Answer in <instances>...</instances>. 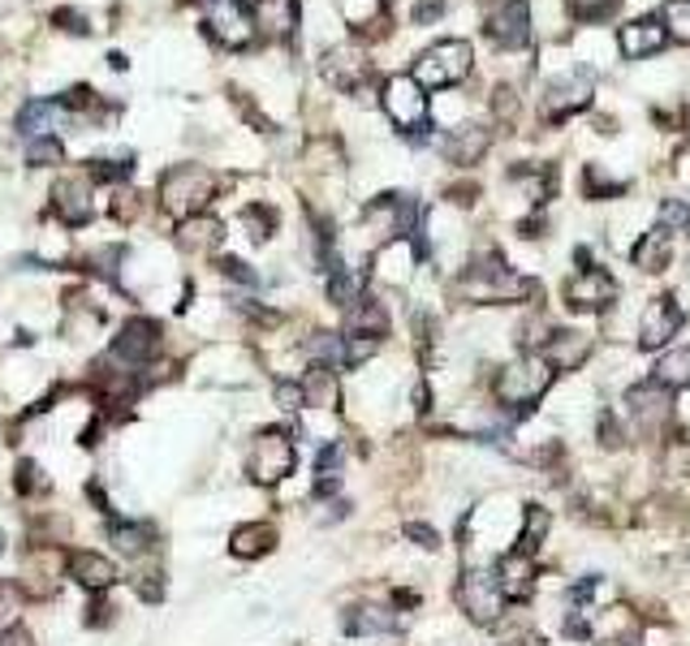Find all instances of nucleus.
<instances>
[{
	"instance_id": "nucleus-7",
	"label": "nucleus",
	"mask_w": 690,
	"mask_h": 646,
	"mask_svg": "<svg viewBox=\"0 0 690 646\" xmlns=\"http://www.w3.org/2000/svg\"><path fill=\"white\" fill-rule=\"evenodd\" d=\"M384 112H389V121H393L397 129L423 125V116H428V96H423V87L415 83V74L389 78V87H384Z\"/></svg>"
},
{
	"instance_id": "nucleus-14",
	"label": "nucleus",
	"mask_w": 690,
	"mask_h": 646,
	"mask_svg": "<svg viewBox=\"0 0 690 646\" xmlns=\"http://www.w3.org/2000/svg\"><path fill=\"white\" fill-rule=\"evenodd\" d=\"M678 327H682V307H678L674 298H656V302H648V311H643L639 345H643V349H661Z\"/></svg>"
},
{
	"instance_id": "nucleus-5",
	"label": "nucleus",
	"mask_w": 690,
	"mask_h": 646,
	"mask_svg": "<svg viewBox=\"0 0 690 646\" xmlns=\"http://www.w3.org/2000/svg\"><path fill=\"white\" fill-rule=\"evenodd\" d=\"M246 470H250V479L263 483V487L281 483V479L294 470V444H289V435H285V431H259V435L250 439Z\"/></svg>"
},
{
	"instance_id": "nucleus-29",
	"label": "nucleus",
	"mask_w": 690,
	"mask_h": 646,
	"mask_svg": "<svg viewBox=\"0 0 690 646\" xmlns=\"http://www.w3.org/2000/svg\"><path fill=\"white\" fill-rule=\"evenodd\" d=\"M186 250H208V246H217L221 241V220H212V215H190L186 224H182V237H177Z\"/></svg>"
},
{
	"instance_id": "nucleus-39",
	"label": "nucleus",
	"mask_w": 690,
	"mask_h": 646,
	"mask_svg": "<svg viewBox=\"0 0 690 646\" xmlns=\"http://www.w3.org/2000/svg\"><path fill=\"white\" fill-rule=\"evenodd\" d=\"M276 406H281V410H303V406H307L303 384H276Z\"/></svg>"
},
{
	"instance_id": "nucleus-31",
	"label": "nucleus",
	"mask_w": 690,
	"mask_h": 646,
	"mask_svg": "<svg viewBox=\"0 0 690 646\" xmlns=\"http://www.w3.org/2000/svg\"><path fill=\"white\" fill-rule=\"evenodd\" d=\"M549 526H553L549 509L531 505V509H527V518H522V531H518V551H535V547L544 543V535H549Z\"/></svg>"
},
{
	"instance_id": "nucleus-32",
	"label": "nucleus",
	"mask_w": 690,
	"mask_h": 646,
	"mask_svg": "<svg viewBox=\"0 0 690 646\" xmlns=\"http://www.w3.org/2000/svg\"><path fill=\"white\" fill-rule=\"evenodd\" d=\"M661 26H665V35H669V39L690 44V0H665V9H661Z\"/></svg>"
},
{
	"instance_id": "nucleus-44",
	"label": "nucleus",
	"mask_w": 690,
	"mask_h": 646,
	"mask_svg": "<svg viewBox=\"0 0 690 646\" xmlns=\"http://www.w3.org/2000/svg\"><path fill=\"white\" fill-rule=\"evenodd\" d=\"M57 22H61V26H65V30H78V35H83V30H87V26H83V17H78V13H57Z\"/></svg>"
},
{
	"instance_id": "nucleus-15",
	"label": "nucleus",
	"mask_w": 690,
	"mask_h": 646,
	"mask_svg": "<svg viewBox=\"0 0 690 646\" xmlns=\"http://www.w3.org/2000/svg\"><path fill=\"white\" fill-rule=\"evenodd\" d=\"M591 96H595V83H591V74H566V78H557L553 87H549V116H570L578 108L591 104Z\"/></svg>"
},
{
	"instance_id": "nucleus-11",
	"label": "nucleus",
	"mask_w": 690,
	"mask_h": 646,
	"mask_svg": "<svg viewBox=\"0 0 690 646\" xmlns=\"http://www.w3.org/2000/svg\"><path fill=\"white\" fill-rule=\"evenodd\" d=\"M488 39L501 44V48H522L531 39V13L522 0H505L492 9L488 17Z\"/></svg>"
},
{
	"instance_id": "nucleus-3",
	"label": "nucleus",
	"mask_w": 690,
	"mask_h": 646,
	"mask_svg": "<svg viewBox=\"0 0 690 646\" xmlns=\"http://www.w3.org/2000/svg\"><path fill=\"white\" fill-rule=\"evenodd\" d=\"M212 190H217V182H212V173H208V169H199V164H182V169H173V173L164 177L160 199H164V212L190 220V215H199L204 208H208Z\"/></svg>"
},
{
	"instance_id": "nucleus-9",
	"label": "nucleus",
	"mask_w": 690,
	"mask_h": 646,
	"mask_svg": "<svg viewBox=\"0 0 690 646\" xmlns=\"http://www.w3.org/2000/svg\"><path fill=\"white\" fill-rule=\"evenodd\" d=\"M156 345H160V332H156V323L147 320H130L121 327V336L113 340V358L116 367H125V371H138L151 353H156Z\"/></svg>"
},
{
	"instance_id": "nucleus-17",
	"label": "nucleus",
	"mask_w": 690,
	"mask_h": 646,
	"mask_svg": "<svg viewBox=\"0 0 690 646\" xmlns=\"http://www.w3.org/2000/svg\"><path fill=\"white\" fill-rule=\"evenodd\" d=\"M591 643L600 646H630V638L639 634V617L630 612V608H621V604H613V608H604L595 621H591Z\"/></svg>"
},
{
	"instance_id": "nucleus-19",
	"label": "nucleus",
	"mask_w": 690,
	"mask_h": 646,
	"mask_svg": "<svg viewBox=\"0 0 690 646\" xmlns=\"http://www.w3.org/2000/svg\"><path fill=\"white\" fill-rule=\"evenodd\" d=\"M544 358L553 362V371H578L587 358H591V336L587 332H557L549 345H544Z\"/></svg>"
},
{
	"instance_id": "nucleus-35",
	"label": "nucleus",
	"mask_w": 690,
	"mask_h": 646,
	"mask_svg": "<svg viewBox=\"0 0 690 646\" xmlns=\"http://www.w3.org/2000/svg\"><path fill=\"white\" fill-rule=\"evenodd\" d=\"M242 224L250 228V237H255V241H263V237H268V233L276 228V215L268 212V208H259V203H255V208H246V212H242Z\"/></svg>"
},
{
	"instance_id": "nucleus-34",
	"label": "nucleus",
	"mask_w": 690,
	"mask_h": 646,
	"mask_svg": "<svg viewBox=\"0 0 690 646\" xmlns=\"http://www.w3.org/2000/svg\"><path fill=\"white\" fill-rule=\"evenodd\" d=\"M661 224H665V233H669V228H674V233H690V203H682V199H665Z\"/></svg>"
},
{
	"instance_id": "nucleus-10",
	"label": "nucleus",
	"mask_w": 690,
	"mask_h": 646,
	"mask_svg": "<svg viewBox=\"0 0 690 646\" xmlns=\"http://www.w3.org/2000/svg\"><path fill=\"white\" fill-rule=\"evenodd\" d=\"M617 298V281L604 272V268H582L575 281L566 285V302L575 311H600Z\"/></svg>"
},
{
	"instance_id": "nucleus-26",
	"label": "nucleus",
	"mask_w": 690,
	"mask_h": 646,
	"mask_svg": "<svg viewBox=\"0 0 690 646\" xmlns=\"http://www.w3.org/2000/svg\"><path fill=\"white\" fill-rule=\"evenodd\" d=\"M250 22L263 30V35H289L294 30V0H263Z\"/></svg>"
},
{
	"instance_id": "nucleus-22",
	"label": "nucleus",
	"mask_w": 690,
	"mask_h": 646,
	"mask_svg": "<svg viewBox=\"0 0 690 646\" xmlns=\"http://www.w3.org/2000/svg\"><path fill=\"white\" fill-rule=\"evenodd\" d=\"M488 147H492V134H488L483 125H461V129H454V134L445 138V156H449L454 164H475Z\"/></svg>"
},
{
	"instance_id": "nucleus-18",
	"label": "nucleus",
	"mask_w": 690,
	"mask_h": 646,
	"mask_svg": "<svg viewBox=\"0 0 690 646\" xmlns=\"http://www.w3.org/2000/svg\"><path fill=\"white\" fill-rule=\"evenodd\" d=\"M496 582H501V591H505V599H527V591H531V582H535V569H531V551H505L501 560H496Z\"/></svg>"
},
{
	"instance_id": "nucleus-6",
	"label": "nucleus",
	"mask_w": 690,
	"mask_h": 646,
	"mask_svg": "<svg viewBox=\"0 0 690 646\" xmlns=\"http://www.w3.org/2000/svg\"><path fill=\"white\" fill-rule=\"evenodd\" d=\"M458 604L475 625H492V621L501 617V608H505V591H501L496 573H488V569H466L458 582Z\"/></svg>"
},
{
	"instance_id": "nucleus-20",
	"label": "nucleus",
	"mask_w": 690,
	"mask_h": 646,
	"mask_svg": "<svg viewBox=\"0 0 690 646\" xmlns=\"http://www.w3.org/2000/svg\"><path fill=\"white\" fill-rule=\"evenodd\" d=\"M320 70H324V78L333 83V87H354V83H362L367 78V61L358 57V48H349V44H342V48H333L324 61H320Z\"/></svg>"
},
{
	"instance_id": "nucleus-2",
	"label": "nucleus",
	"mask_w": 690,
	"mask_h": 646,
	"mask_svg": "<svg viewBox=\"0 0 690 646\" xmlns=\"http://www.w3.org/2000/svg\"><path fill=\"white\" fill-rule=\"evenodd\" d=\"M454 294L466 298V302H514V298L527 294V281L514 276L501 254H479L466 268V276L454 285Z\"/></svg>"
},
{
	"instance_id": "nucleus-42",
	"label": "nucleus",
	"mask_w": 690,
	"mask_h": 646,
	"mask_svg": "<svg viewBox=\"0 0 690 646\" xmlns=\"http://www.w3.org/2000/svg\"><path fill=\"white\" fill-rule=\"evenodd\" d=\"M406 535L415 538L419 547H436V531H432V526H419V522H410V526H406Z\"/></svg>"
},
{
	"instance_id": "nucleus-40",
	"label": "nucleus",
	"mask_w": 690,
	"mask_h": 646,
	"mask_svg": "<svg viewBox=\"0 0 690 646\" xmlns=\"http://www.w3.org/2000/svg\"><path fill=\"white\" fill-rule=\"evenodd\" d=\"M570 4V13L582 17V22H591V17H604L608 9H613V0H566Z\"/></svg>"
},
{
	"instance_id": "nucleus-43",
	"label": "nucleus",
	"mask_w": 690,
	"mask_h": 646,
	"mask_svg": "<svg viewBox=\"0 0 690 646\" xmlns=\"http://www.w3.org/2000/svg\"><path fill=\"white\" fill-rule=\"evenodd\" d=\"M0 646H35V638H30L26 630H17V625H13V630H4V634H0Z\"/></svg>"
},
{
	"instance_id": "nucleus-16",
	"label": "nucleus",
	"mask_w": 690,
	"mask_h": 646,
	"mask_svg": "<svg viewBox=\"0 0 690 646\" xmlns=\"http://www.w3.org/2000/svg\"><path fill=\"white\" fill-rule=\"evenodd\" d=\"M65 569H70V577L83 586V591H109L116 582V569H113V560H104L100 551H70L65 556Z\"/></svg>"
},
{
	"instance_id": "nucleus-30",
	"label": "nucleus",
	"mask_w": 690,
	"mask_h": 646,
	"mask_svg": "<svg viewBox=\"0 0 690 646\" xmlns=\"http://www.w3.org/2000/svg\"><path fill=\"white\" fill-rule=\"evenodd\" d=\"M303 393H307V406H316V410L324 406V410H329V406H337V375H333L329 367H316V371L303 380Z\"/></svg>"
},
{
	"instance_id": "nucleus-12",
	"label": "nucleus",
	"mask_w": 690,
	"mask_h": 646,
	"mask_svg": "<svg viewBox=\"0 0 690 646\" xmlns=\"http://www.w3.org/2000/svg\"><path fill=\"white\" fill-rule=\"evenodd\" d=\"M626 406H630L634 427H643V431L665 427V419H669V388H665V384H656V380L634 384V388H630V397H626Z\"/></svg>"
},
{
	"instance_id": "nucleus-27",
	"label": "nucleus",
	"mask_w": 690,
	"mask_h": 646,
	"mask_svg": "<svg viewBox=\"0 0 690 646\" xmlns=\"http://www.w3.org/2000/svg\"><path fill=\"white\" fill-rule=\"evenodd\" d=\"M656 384H665L669 393L678 388H690V349H669L661 362H656Z\"/></svg>"
},
{
	"instance_id": "nucleus-36",
	"label": "nucleus",
	"mask_w": 690,
	"mask_h": 646,
	"mask_svg": "<svg viewBox=\"0 0 690 646\" xmlns=\"http://www.w3.org/2000/svg\"><path fill=\"white\" fill-rule=\"evenodd\" d=\"M358 276L354 272H333V281H329V298L337 302V307H345V302H354L358 298Z\"/></svg>"
},
{
	"instance_id": "nucleus-24",
	"label": "nucleus",
	"mask_w": 690,
	"mask_h": 646,
	"mask_svg": "<svg viewBox=\"0 0 690 646\" xmlns=\"http://www.w3.org/2000/svg\"><path fill=\"white\" fill-rule=\"evenodd\" d=\"M276 543V531L268 522H255V526H237L233 531V556L242 560H255V556H268Z\"/></svg>"
},
{
	"instance_id": "nucleus-13",
	"label": "nucleus",
	"mask_w": 690,
	"mask_h": 646,
	"mask_svg": "<svg viewBox=\"0 0 690 646\" xmlns=\"http://www.w3.org/2000/svg\"><path fill=\"white\" fill-rule=\"evenodd\" d=\"M208 26H212V35H217L221 44H230V48L250 44V35H255V22H250V13H246L237 0H208Z\"/></svg>"
},
{
	"instance_id": "nucleus-4",
	"label": "nucleus",
	"mask_w": 690,
	"mask_h": 646,
	"mask_svg": "<svg viewBox=\"0 0 690 646\" xmlns=\"http://www.w3.org/2000/svg\"><path fill=\"white\" fill-rule=\"evenodd\" d=\"M470 74V44L466 39H441L432 44L419 65H415V83L423 91H436V87H454Z\"/></svg>"
},
{
	"instance_id": "nucleus-8",
	"label": "nucleus",
	"mask_w": 690,
	"mask_h": 646,
	"mask_svg": "<svg viewBox=\"0 0 690 646\" xmlns=\"http://www.w3.org/2000/svg\"><path fill=\"white\" fill-rule=\"evenodd\" d=\"M52 203H57V215L65 224H87L96 215V190H91V177L87 173H74V177H61L57 190H52Z\"/></svg>"
},
{
	"instance_id": "nucleus-21",
	"label": "nucleus",
	"mask_w": 690,
	"mask_h": 646,
	"mask_svg": "<svg viewBox=\"0 0 690 646\" xmlns=\"http://www.w3.org/2000/svg\"><path fill=\"white\" fill-rule=\"evenodd\" d=\"M661 48H665V26H661V22L643 17V22L621 26V52H626V57H652V52H661Z\"/></svg>"
},
{
	"instance_id": "nucleus-37",
	"label": "nucleus",
	"mask_w": 690,
	"mask_h": 646,
	"mask_svg": "<svg viewBox=\"0 0 690 646\" xmlns=\"http://www.w3.org/2000/svg\"><path fill=\"white\" fill-rule=\"evenodd\" d=\"M52 116H57V108H52V104L26 108V112H22V129H26V134H35V138H44V134H48V121H52Z\"/></svg>"
},
{
	"instance_id": "nucleus-1",
	"label": "nucleus",
	"mask_w": 690,
	"mask_h": 646,
	"mask_svg": "<svg viewBox=\"0 0 690 646\" xmlns=\"http://www.w3.org/2000/svg\"><path fill=\"white\" fill-rule=\"evenodd\" d=\"M549 384H553V362H549L544 353H527V358L501 367L492 393H496V401L509 406V410H531V406L549 393Z\"/></svg>"
},
{
	"instance_id": "nucleus-41",
	"label": "nucleus",
	"mask_w": 690,
	"mask_h": 646,
	"mask_svg": "<svg viewBox=\"0 0 690 646\" xmlns=\"http://www.w3.org/2000/svg\"><path fill=\"white\" fill-rule=\"evenodd\" d=\"M17 474H22V479H17V487H22V492H44V487H48V479H39V470H35L30 461H26Z\"/></svg>"
},
{
	"instance_id": "nucleus-23",
	"label": "nucleus",
	"mask_w": 690,
	"mask_h": 646,
	"mask_svg": "<svg viewBox=\"0 0 690 646\" xmlns=\"http://www.w3.org/2000/svg\"><path fill=\"white\" fill-rule=\"evenodd\" d=\"M389 332V311L375 302V298H358L354 311H349V336H384Z\"/></svg>"
},
{
	"instance_id": "nucleus-33",
	"label": "nucleus",
	"mask_w": 690,
	"mask_h": 646,
	"mask_svg": "<svg viewBox=\"0 0 690 646\" xmlns=\"http://www.w3.org/2000/svg\"><path fill=\"white\" fill-rule=\"evenodd\" d=\"M109 538L116 543V551H125V556H138V551L147 547V531H143V526H121V522H116L113 531H109Z\"/></svg>"
},
{
	"instance_id": "nucleus-28",
	"label": "nucleus",
	"mask_w": 690,
	"mask_h": 646,
	"mask_svg": "<svg viewBox=\"0 0 690 646\" xmlns=\"http://www.w3.org/2000/svg\"><path fill=\"white\" fill-rule=\"evenodd\" d=\"M630 254H634V268H643V272H661V268L669 263V237H665V228L643 233V241H639Z\"/></svg>"
},
{
	"instance_id": "nucleus-38",
	"label": "nucleus",
	"mask_w": 690,
	"mask_h": 646,
	"mask_svg": "<svg viewBox=\"0 0 690 646\" xmlns=\"http://www.w3.org/2000/svg\"><path fill=\"white\" fill-rule=\"evenodd\" d=\"M65 160V147L57 138H35L30 142V164H61Z\"/></svg>"
},
{
	"instance_id": "nucleus-25",
	"label": "nucleus",
	"mask_w": 690,
	"mask_h": 646,
	"mask_svg": "<svg viewBox=\"0 0 690 646\" xmlns=\"http://www.w3.org/2000/svg\"><path fill=\"white\" fill-rule=\"evenodd\" d=\"M397 625V617L389 612V608H354L349 617H345V630L354 634V638H371V634H389Z\"/></svg>"
}]
</instances>
